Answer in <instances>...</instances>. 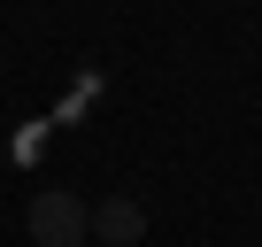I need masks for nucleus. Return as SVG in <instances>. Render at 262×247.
<instances>
[{
    "label": "nucleus",
    "mask_w": 262,
    "mask_h": 247,
    "mask_svg": "<svg viewBox=\"0 0 262 247\" xmlns=\"http://www.w3.org/2000/svg\"><path fill=\"white\" fill-rule=\"evenodd\" d=\"M24 224H31L39 247H85L93 239V201H77L70 186H39L31 209H24Z\"/></svg>",
    "instance_id": "nucleus-1"
},
{
    "label": "nucleus",
    "mask_w": 262,
    "mask_h": 247,
    "mask_svg": "<svg viewBox=\"0 0 262 247\" xmlns=\"http://www.w3.org/2000/svg\"><path fill=\"white\" fill-rule=\"evenodd\" d=\"M93 239H100V247H139V239H147V209L131 201V193L93 201Z\"/></svg>",
    "instance_id": "nucleus-2"
}]
</instances>
